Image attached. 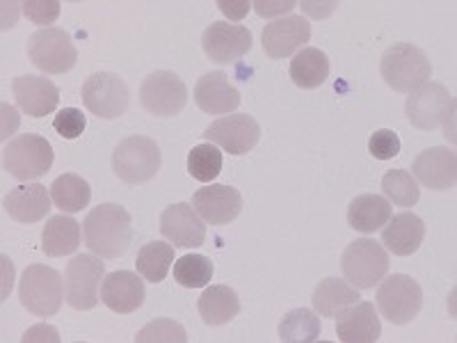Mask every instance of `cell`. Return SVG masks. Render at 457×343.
Wrapping results in <instances>:
<instances>
[{"mask_svg": "<svg viewBox=\"0 0 457 343\" xmlns=\"http://www.w3.org/2000/svg\"><path fill=\"white\" fill-rule=\"evenodd\" d=\"M240 92L224 71H208L195 85V104L206 114H228L240 105Z\"/></svg>", "mask_w": 457, "mask_h": 343, "instance_id": "22", "label": "cell"}, {"mask_svg": "<svg viewBox=\"0 0 457 343\" xmlns=\"http://www.w3.org/2000/svg\"><path fill=\"white\" fill-rule=\"evenodd\" d=\"M254 12L263 19H272V16H284L291 10H295V0H254L252 3Z\"/></svg>", "mask_w": 457, "mask_h": 343, "instance_id": "40", "label": "cell"}, {"mask_svg": "<svg viewBox=\"0 0 457 343\" xmlns=\"http://www.w3.org/2000/svg\"><path fill=\"white\" fill-rule=\"evenodd\" d=\"M171 264H174V245L165 240H151L142 245L136 259L140 277H145V281H151V284H161L170 272Z\"/></svg>", "mask_w": 457, "mask_h": 343, "instance_id": "31", "label": "cell"}, {"mask_svg": "<svg viewBox=\"0 0 457 343\" xmlns=\"http://www.w3.org/2000/svg\"><path fill=\"white\" fill-rule=\"evenodd\" d=\"M411 177L430 190H451L457 183V156L448 146H430L411 163Z\"/></svg>", "mask_w": 457, "mask_h": 343, "instance_id": "18", "label": "cell"}, {"mask_svg": "<svg viewBox=\"0 0 457 343\" xmlns=\"http://www.w3.org/2000/svg\"><path fill=\"white\" fill-rule=\"evenodd\" d=\"M369 154L378 161H391L400 154V138L395 130L379 129L369 138Z\"/></svg>", "mask_w": 457, "mask_h": 343, "instance_id": "38", "label": "cell"}, {"mask_svg": "<svg viewBox=\"0 0 457 343\" xmlns=\"http://www.w3.org/2000/svg\"><path fill=\"white\" fill-rule=\"evenodd\" d=\"M83 104L99 120H117L129 108V88L120 73L96 71L83 83Z\"/></svg>", "mask_w": 457, "mask_h": 343, "instance_id": "11", "label": "cell"}, {"mask_svg": "<svg viewBox=\"0 0 457 343\" xmlns=\"http://www.w3.org/2000/svg\"><path fill=\"white\" fill-rule=\"evenodd\" d=\"M329 57L320 48L304 46L291 60V80L302 89H316L329 79Z\"/></svg>", "mask_w": 457, "mask_h": 343, "instance_id": "29", "label": "cell"}, {"mask_svg": "<svg viewBox=\"0 0 457 343\" xmlns=\"http://www.w3.org/2000/svg\"><path fill=\"white\" fill-rule=\"evenodd\" d=\"M19 300L23 309L37 318H51L60 312L64 300L62 275L44 264L28 265L19 284Z\"/></svg>", "mask_w": 457, "mask_h": 343, "instance_id": "3", "label": "cell"}, {"mask_svg": "<svg viewBox=\"0 0 457 343\" xmlns=\"http://www.w3.org/2000/svg\"><path fill=\"white\" fill-rule=\"evenodd\" d=\"M405 114L414 129L435 130L446 126L448 136V121L455 117V99L444 85L428 80L426 85L410 92L405 101Z\"/></svg>", "mask_w": 457, "mask_h": 343, "instance_id": "9", "label": "cell"}, {"mask_svg": "<svg viewBox=\"0 0 457 343\" xmlns=\"http://www.w3.org/2000/svg\"><path fill=\"white\" fill-rule=\"evenodd\" d=\"M341 271L354 289L370 291L389 272V252L378 240L359 238L343 250Z\"/></svg>", "mask_w": 457, "mask_h": 343, "instance_id": "4", "label": "cell"}, {"mask_svg": "<svg viewBox=\"0 0 457 343\" xmlns=\"http://www.w3.org/2000/svg\"><path fill=\"white\" fill-rule=\"evenodd\" d=\"M105 264L96 255H76L64 271V300L76 312H89L101 302Z\"/></svg>", "mask_w": 457, "mask_h": 343, "instance_id": "6", "label": "cell"}, {"mask_svg": "<svg viewBox=\"0 0 457 343\" xmlns=\"http://www.w3.org/2000/svg\"><path fill=\"white\" fill-rule=\"evenodd\" d=\"M146 289L140 272L117 271L104 277L101 302L114 314H133L145 305Z\"/></svg>", "mask_w": 457, "mask_h": 343, "instance_id": "19", "label": "cell"}, {"mask_svg": "<svg viewBox=\"0 0 457 343\" xmlns=\"http://www.w3.org/2000/svg\"><path fill=\"white\" fill-rule=\"evenodd\" d=\"M85 126H87V120H85L83 110L79 108H64L55 114L53 120V129L60 133V138L64 140H76V138L83 136Z\"/></svg>", "mask_w": 457, "mask_h": 343, "instance_id": "37", "label": "cell"}, {"mask_svg": "<svg viewBox=\"0 0 457 343\" xmlns=\"http://www.w3.org/2000/svg\"><path fill=\"white\" fill-rule=\"evenodd\" d=\"M378 309L391 325H407L423 309V289L410 275H389L379 281Z\"/></svg>", "mask_w": 457, "mask_h": 343, "instance_id": "8", "label": "cell"}, {"mask_svg": "<svg viewBox=\"0 0 457 343\" xmlns=\"http://www.w3.org/2000/svg\"><path fill=\"white\" fill-rule=\"evenodd\" d=\"M394 215L391 202L382 195L364 193L354 197L348 206V224L361 234H375Z\"/></svg>", "mask_w": 457, "mask_h": 343, "instance_id": "25", "label": "cell"}, {"mask_svg": "<svg viewBox=\"0 0 457 343\" xmlns=\"http://www.w3.org/2000/svg\"><path fill=\"white\" fill-rule=\"evenodd\" d=\"M187 334L181 322L171 318H156L146 322L145 328L136 334V343H186Z\"/></svg>", "mask_w": 457, "mask_h": 343, "instance_id": "36", "label": "cell"}, {"mask_svg": "<svg viewBox=\"0 0 457 343\" xmlns=\"http://www.w3.org/2000/svg\"><path fill=\"white\" fill-rule=\"evenodd\" d=\"M23 343H30V341H53L57 343L60 341V334L53 325H35V328L26 330V334L21 337Z\"/></svg>", "mask_w": 457, "mask_h": 343, "instance_id": "42", "label": "cell"}, {"mask_svg": "<svg viewBox=\"0 0 457 343\" xmlns=\"http://www.w3.org/2000/svg\"><path fill=\"white\" fill-rule=\"evenodd\" d=\"M379 73H382V80L394 92L410 94L430 80L432 63L430 57L426 55V51H421L414 44L400 42L382 53Z\"/></svg>", "mask_w": 457, "mask_h": 343, "instance_id": "2", "label": "cell"}, {"mask_svg": "<svg viewBox=\"0 0 457 343\" xmlns=\"http://www.w3.org/2000/svg\"><path fill=\"white\" fill-rule=\"evenodd\" d=\"M222 151L213 142L193 146V151L187 154V172H190V177L202 183H211L213 179H218V174L222 172Z\"/></svg>", "mask_w": 457, "mask_h": 343, "instance_id": "35", "label": "cell"}, {"mask_svg": "<svg viewBox=\"0 0 457 343\" xmlns=\"http://www.w3.org/2000/svg\"><path fill=\"white\" fill-rule=\"evenodd\" d=\"M28 57L39 71L57 76L76 67L79 48L69 32L60 28H42L28 39Z\"/></svg>", "mask_w": 457, "mask_h": 343, "instance_id": "10", "label": "cell"}, {"mask_svg": "<svg viewBox=\"0 0 457 343\" xmlns=\"http://www.w3.org/2000/svg\"><path fill=\"white\" fill-rule=\"evenodd\" d=\"M361 300L359 289H354L350 281L338 280V277H325L320 284L313 289L312 305L318 316L322 318H337L343 309Z\"/></svg>", "mask_w": 457, "mask_h": 343, "instance_id": "28", "label": "cell"}, {"mask_svg": "<svg viewBox=\"0 0 457 343\" xmlns=\"http://www.w3.org/2000/svg\"><path fill=\"white\" fill-rule=\"evenodd\" d=\"M213 261L204 255H186L174 261V280L183 289H204L213 280Z\"/></svg>", "mask_w": 457, "mask_h": 343, "instance_id": "33", "label": "cell"}, {"mask_svg": "<svg viewBox=\"0 0 457 343\" xmlns=\"http://www.w3.org/2000/svg\"><path fill=\"white\" fill-rule=\"evenodd\" d=\"M193 208L204 222L220 227L238 218L243 211V195L234 186L211 183L206 188H199L193 195Z\"/></svg>", "mask_w": 457, "mask_h": 343, "instance_id": "17", "label": "cell"}, {"mask_svg": "<svg viewBox=\"0 0 457 343\" xmlns=\"http://www.w3.org/2000/svg\"><path fill=\"white\" fill-rule=\"evenodd\" d=\"M204 138H206V142L222 146L231 156H245L259 145L261 126L247 113L228 114V117H220L208 126L204 130Z\"/></svg>", "mask_w": 457, "mask_h": 343, "instance_id": "13", "label": "cell"}, {"mask_svg": "<svg viewBox=\"0 0 457 343\" xmlns=\"http://www.w3.org/2000/svg\"><path fill=\"white\" fill-rule=\"evenodd\" d=\"M23 14L37 26H53L60 16V3L57 0H23L21 5Z\"/></svg>", "mask_w": 457, "mask_h": 343, "instance_id": "39", "label": "cell"}, {"mask_svg": "<svg viewBox=\"0 0 457 343\" xmlns=\"http://www.w3.org/2000/svg\"><path fill=\"white\" fill-rule=\"evenodd\" d=\"M426 238V224L411 211L391 215L389 222L382 227V245L395 256H411L419 252Z\"/></svg>", "mask_w": 457, "mask_h": 343, "instance_id": "24", "label": "cell"}, {"mask_svg": "<svg viewBox=\"0 0 457 343\" xmlns=\"http://www.w3.org/2000/svg\"><path fill=\"white\" fill-rule=\"evenodd\" d=\"M320 318L312 309H291L279 322L281 343H313L320 339Z\"/></svg>", "mask_w": 457, "mask_h": 343, "instance_id": "32", "label": "cell"}, {"mask_svg": "<svg viewBox=\"0 0 457 343\" xmlns=\"http://www.w3.org/2000/svg\"><path fill=\"white\" fill-rule=\"evenodd\" d=\"M202 48L211 63L228 64L252 51V32L247 26L213 21L204 30Z\"/></svg>", "mask_w": 457, "mask_h": 343, "instance_id": "14", "label": "cell"}, {"mask_svg": "<svg viewBox=\"0 0 457 343\" xmlns=\"http://www.w3.org/2000/svg\"><path fill=\"white\" fill-rule=\"evenodd\" d=\"M83 238L87 250L101 259H120L133 243V220L120 204H99L83 222Z\"/></svg>", "mask_w": 457, "mask_h": 343, "instance_id": "1", "label": "cell"}, {"mask_svg": "<svg viewBox=\"0 0 457 343\" xmlns=\"http://www.w3.org/2000/svg\"><path fill=\"white\" fill-rule=\"evenodd\" d=\"M48 190H51L53 204L62 213H79V211L89 206V199H92V188L79 174H62V177H57Z\"/></svg>", "mask_w": 457, "mask_h": 343, "instance_id": "30", "label": "cell"}, {"mask_svg": "<svg viewBox=\"0 0 457 343\" xmlns=\"http://www.w3.org/2000/svg\"><path fill=\"white\" fill-rule=\"evenodd\" d=\"M140 101L154 117H177L187 105V85L174 71H154L142 80Z\"/></svg>", "mask_w": 457, "mask_h": 343, "instance_id": "12", "label": "cell"}, {"mask_svg": "<svg viewBox=\"0 0 457 343\" xmlns=\"http://www.w3.org/2000/svg\"><path fill=\"white\" fill-rule=\"evenodd\" d=\"M53 167V146L44 136H16L3 149V170L16 181H35Z\"/></svg>", "mask_w": 457, "mask_h": 343, "instance_id": "7", "label": "cell"}, {"mask_svg": "<svg viewBox=\"0 0 457 343\" xmlns=\"http://www.w3.org/2000/svg\"><path fill=\"white\" fill-rule=\"evenodd\" d=\"M161 234L170 240L174 247L181 250H195L202 247L206 240V227L199 218L193 204L179 202L170 204L161 215Z\"/></svg>", "mask_w": 457, "mask_h": 343, "instance_id": "16", "label": "cell"}, {"mask_svg": "<svg viewBox=\"0 0 457 343\" xmlns=\"http://www.w3.org/2000/svg\"><path fill=\"white\" fill-rule=\"evenodd\" d=\"M12 92H14L19 108L35 120L55 113L57 104H60V89L46 76H30V73L19 76L12 83Z\"/></svg>", "mask_w": 457, "mask_h": 343, "instance_id": "20", "label": "cell"}, {"mask_svg": "<svg viewBox=\"0 0 457 343\" xmlns=\"http://www.w3.org/2000/svg\"><path fill=\"white\" fill-rule=\"evenodd\" d=\"M199 316L211 328H220L234 321L240 314V297L238 293L227 284L208 286L197 302Z\"/></svg>", "mask_w": 457, "mask_h": 343, "instance_id": "27", "label": "cell"}, {"mask_svg": "<svg viewBox=\"0 0 457 343\" xmlns=\"http://www.w3.org/2000/svg\"><path fill=\"white\" fill-rule=\"evenodd\" d=\"M337 334L343 343H378L382 337V322L373 302H354L338 314Z\"/></svg>", "mask_w": 457, "mask_h": 343, "instance_id": "21", "label": "cell"}, {"mask_svg": "<svg viewBox=\"0 0 457 343\" xmlns=\"http://www.w3.org/2000/svg\"><path fill=\"white\" fill-rule=\"evenodd\" d=\"M312 39V23L300 14L284 16L277 21L268 23L261 32V46L272 60L295 55Z\"/></svg>", "mask_w": 457, "mask_h": 343, "instance_id": "15", "label": "cell"}, {"mask_svg": "<svg viewBox=\"0 0 457 343\" xmlns=\"http://www.w3.org/2000/svg\"><path fill=\"white\" fill-rule=\"evenodd\" d=\"M83 240V227H80L71 215H53L46 220V227L42 229V250L46 256H67L80 247Z\"/></svg>", "mask_w": 457, "mask_h": 343, "instance_id": "26", "label": "cell"}, {"mask_svg": "<svg viewBox=\"0 0 457 343\" xmlns=\"http://www.w3.org/2000/svg\"><path fill=\"white\" fill-rule=\"evenodd\" d=\"M51 190L42 183H28V186L12 188L3 199V208L12 220L21 224H35L44 220L51 211Z\"/></svg>", "mask_w": 457, "mask_h": 343, "instance_id": "23", "label": "cell"}, {"mask_svg": "<svg viewBox=\"0 0 457 343\" xmlns=\"http://www.w3.org/2000/svg\"><path fill=\"white\" fill-rule=\"evenodd\" d=\"M161 146L156 140L145 136L124 138L112 151V172L130 186L151 181L161 170Z\"/></svg>", "mask_w": 457, "mask_h": 343, "instance_id": "5", "label": "cell"}, {"mask_svg": "<svg viewBox=\"0 0 457 343\" xmlns=\"http://www.w3.org/2000/svg\"><path fill=\"white\" fill-rule=\"evenodd\" d=\"M382 190H385V197L389 202H394L395 206L411 208L419 199H421V190H419V183L411 177V172L407 170H391L382 177Z\"/></svg>", "mask_w": 457, "mask_h": 343, "instance_id": "34", "label": "cell"}, {"mask_svg": "<svg viewBox=\"0 0 457 343\" xmlns=\"http://www.w3.org/2000/svg\"><path fill=\"white\" fill-rule=\"evenodd\" d=\"M218 7L227 19L240 21V19H245V16L250 14L252 3L250 0H218Z\"/></svg>", "mask_w": 457, "mask_h": 343, "instance_id": "41", "label": "cell"}]
</instances>
